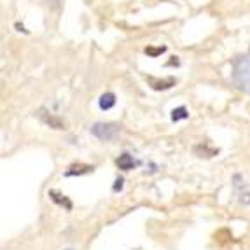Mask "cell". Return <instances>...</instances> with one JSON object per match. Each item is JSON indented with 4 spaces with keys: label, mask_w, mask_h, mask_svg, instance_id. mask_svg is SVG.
<instances>
[{
    "label": "cell",
    "mask_w": 250,
    "mask_h": 250,
    "mask_svg": "<svg viewBox=\"0 0 250 250\" xmlns=\"http://www.w3.org/2000/svg\"><path fill=\"white\" fill-rule=\"evenodd\" d=\"M194 154L198 156V158H213V156L219 154V149H210L207 144H198V146H194Z\"/></svg>",
    "instance_id": "cell-7"
},
{
    "label": "cell",
    "mask_w": 250,
    "mask_h": 250,
    "mask_svg": "<svg viewBox=\"0 0 250 250\" xmlns=\"http://www.w3.org/2000/svg\"><path fill=\"white\" fill-rule=\"evenodd\" d=\"M189 117V112L186 107H177L171 110V121H182V119H188Z\"/></svg>",
    "instance_id": "cell-10"
},
{
    "label": "cell",
    "mask_w": 250,
    "mask_h": 250,
    "mask_svg": "<svg viewBox=\"0 0 250 250\" xmlns=\"http://www.w3.org/2000/svg\"><path fill=\"white\" fill-rule=\"evenodd\" d=\"M95 171V167L93 165H86V163H74L67 168L65 171V177H79V175H88V173H93Z\"/></svg>",
    "instance_id": "cell-4"
},
{
    "label": "cell",
    "mask_w": 250,
    "mask_h": 250,
    "mask_svg": "<svg viewBox=\"0 0 250 250\" xmlns=\"http://www.w3.org/2000/svg\"><path fill=\"white\" fill-rule=\"evenodd\" d=\"M91 133L102 142H114L119 137V126L114 123H95L91 126Z\"/></svg>",
    "instance_id": "cell-2"
},
{
    "label": "cell",
    "mask_w": 250,
    "mask_h": 250,
    "mask_svg": "<svg viewBox=\"0 0 250 250\" xmlns=\"http://www.w3.org/2000/svg\"><path fill=\"white\" fill-rule=\"evenodd\" d=\"M231 77H233V83L238 89L250 93V49L249 53L240 54L233 60Z\"/></svg>",
    "instance_id": "cell-1"
},
{
    "label": "cell",
    "mask_w": 250,
    "mask_h": 250,
    "mask_svg": "<svg viewBox=\"0 0 250 250\" xmlns=\"http://www.w3.org/2000/svg\"><path fill=\"white\" fill-rule=\"evenodd\" d=\"M138 165H140V161H138V159H135L133 156L129 154V152H123V154L116 159V167L119 168V170H123V171L133 170V168H137Z\"/></svg>",
    "instance_id": "cell-5"
},
{
    "label": "cell",
    "mask_w": 250,
    "mask_h": 250,
    "mask_svg": "<svg viewBox=\"0 0 250 250\" xmlns=\"http://www.w3.org/2000/svg\"><path fill=\"white\" fill-rule=\"evenodd\" d=\"M167 51V47L161 46V47H146V54H149V56H152V58H156V56H159V54H163Z\"/></svg>",
    "instance_id": "cell-11"
},
{
    "label": "cell",
    "mask_w": 250,
    "mask_h": 250,
    "mask_svg": "<svg viewBox=\"0 0 250 250\" xmlns=\"http://www.w3.org/2000/svg\"><path fill=\"white\" fill-rule=\"evenodd\" d=\"M49 198H51V201H53V203L60 205V207H65V210H68V212L72 210V201L68 200L65 194H62L60 191H54V189H51Z\"/></svg>",
    "instance_id": "cell-6"
},
{
    "label": "cell",
    "mask_w": 250,
    "mask_h": 250,
    "mask_svg": "<svg viewBox=\"0 0 250 250\" xmlns=\"http://www.w3.org/2000/svg\"><path fill=\"white\" fill-rule=\"evenodd\" d=\"M149 83H150V86H152V89L159 91V89H170L171 86H175L177 81L173 79V77H168V79H163V81H158V79H154V77H149Z\"/></svg>",
    "instance_id": "cell-8"
},
{
    "label": "cell",
    "mask_w": 250,
    "mask_h": 250,
    "mask_svg": "<svg viewBox=\"0 0 250 250\" xmlns=\"http://www.w3.org/2000/svg\"><path fill=\"white\" fill-rule=\"evenodd\" d=\"M123 184H125V179H123V177H117L116 179V182H114V192H119L123 189Z\"/></svg>",
    "instance_id": "cell-12"
},
{
    "label": "cell",
    "mask_w": 250,
    "mask_h": 250,
    "mask_svg": "<svg viewBox=\"0 0 250 250\" xmlns=\"http://www.w3.org/2000/svg\"><path fill=\"white\" fill-rule=\"evenodd\" d=\"M39 117L42 119V123H44V125H47L49 128H53V129H63V128H65V121H63L62 117L53 116L51 112H47L46 108H41Z\"/></svg>",
    "instance_id": "cell-3"
},
{
    "label": "cell",
    "mask_w": 250,
    "mask_h": 250,
    "mask_svg": "<svg viewBox=\"0 0 250 250\" xmlns=\"http://www.w3.org/2000/svg\"><path fill=\"white\" fill-rule=\"evenodd\" d=\"M116 95L114 93H104V95L100 96V100H98V105H100L102 110H110L112 107H116Z\"/></svg>",
    "instance_id": "cell-9"
},
{
    "label": "cell",
    "mask_w": 250,
    "mask_h": 250,
    "mask_svg": "<svg viewBox=\"0 0 250 250\" xmlns=\"http://www.w3.org/2000/svg\"><path fill=\"white\" fill-rule=\"evenodd\" d=\"M65 250H74V249H65Z\"/></svg>",
    "instance_id": "cell-13"
}]
</instances>
